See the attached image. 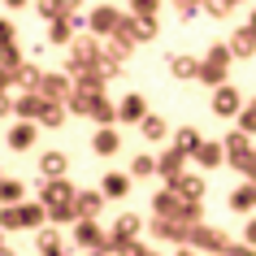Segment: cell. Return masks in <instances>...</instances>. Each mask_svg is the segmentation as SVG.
<instances>
[{
	"label": "cell",
	"instance_id": "obj_59",
	"mask_svg": "<svg viewBox=\"0 0 256 256\" xmlns=\"http://www.w3.org/2000/svg\"><path fill=\"white\" fill-rule=\"evenodd\" d=\"M248 108H252V113H256V96H252V100H248Z\"/></svg>",
	"mask_w": 256,
	"mask_h": 256
},
{
	"label": "cell",
	"instance_id": "obj_15",
	"mask_svg": "<svg viewBox=\"0 0 256 256\" xmlns=\"http://www.w3.org/2000/svg\"><path fill=\"white\" fill-rule=\"evenodd\" d=\"M35 256H66V234L56 226L35 230Z\"/></svg>",
	"mask_w": 256,
	"mask_h": 256
},
{
	"label": "cell",
	"instance_id": "obj_3",
	"mask_svg": "<svg viewBox=\"0 0 256 256\" xmlns=\"http://www.w3.org/2000/svg\"><path fill=\"white\" fill-rule=\"evenodd\" d=\"M100 56H104V40H96L92 30H82L78 40L70 44L66 70H87V66H100Z\"/></svg>",
	"mask_w": 256,
	"mask_h": 256
},
{
	"label": "cell",
	"instance_id": "obj_2",
	"mask_svg": "<svg viewBox=\"0 0 256 256\" xmlns=\"http://www.w3.org/2000/svg\"><path fill=\"white\" fill-rule=\"evenodd\" d=\"M191 252H200V256H226L230 248H234V239H230L222 226H191V239H187Z\"/></svg>",
	"mask_w": 256,
	"mask_h": 256
},
{
	"label": "cell",
	"instance_id": "obj_42",
	"mask_svg": "<svg viewBox=\"0 0 256 256\" xmlns=\"http://www.w3.org/2000/svg\"><path fill=\"white\" fill-rule=\"evenodd\" d=\"M122 70H126V66H122V61H118V56H100V74H104V82H113V78H122Z\"/></svg>",
	"mask_w": 256,
	"mask_h": 256
},
{
	"label": "cell",
	"instance_id": "obj_53",
	"mask_svg": "<svg viewBox=\"0 0 256 256\" xmlns=\"http://www.w3.org/2000/svg\"><path fill=\"white\" fill-rule=\"evenodd\" d=\"M4 4H9V9H26L30 0H4Z\"/></svg>",
	"mask_w": 256,
	"mask_h": 256
},
{
	"label": "cell",
	"instance_id": "obj_45",
	"mask_svg": "<svg viewBox=\"0 0 256 256\" xmlns=\"http://www.w3.org/2000/svg\"><path fill=\"white\" fill-rule=\"evenodd\" d=\"M9 44H18V26L14 18H0V48H9Z\"/></svg>",
	"mask_w": 256,
	"mask_h": 256
},
{
	"label": "cell",
	"instance_id": "obj_56",
	"mask_svg": "<svg viewBox=\"0 0 256 256\" xmlns=\"http://www.w3.org/2000/svg\"><path fill=\"white\" fill-rule=\"evenodd\" d=\"M174 256H200V252H191V248H178V252Z\"/></svg>",
	"mask_w": 256,
	"mask_h": 256
},
{
	"label": "cell",
	"instance_id": "obj_8",
	"mask_svg": "<svg viewBox=\"0 0 256 256\" xmlns=\"http://www.w3.org/2000/svg\"><path fill=\"white\" fill-rule=\"evenodd\" d=\"M222 144H226V165H230V170H239L248 156H256V144L243 135V130H226V135H222Z\"/></svg>",
	"mask_w": 256,
	"mask_h": 256
},
{
	"label": "cell",
	"instance_id": "obj_48",
	"mask_svg": "<svg viewBox=\"0 0 256 256\" xmlns=\"http://www.w3.org/2000/svg\"><path fill=\"white\" fill-rule=\"evenodd\" d=\"M4 118H14V96L9 92H0V122Z\"/></svg>",
	"mask_w": 256,
	"mask_h": 256
},
{
	"label": "cell",
	"instance_id": "obj_9",
	"mask_svg": "<svg viewBox=\"0 0 256 256\" xmlns=\"http://www.w3.org/2000/svg\"><path fill=\"white\" fill-rule=\"evenodd\" d=\"M144 118H148V96L144 92H126L118 100V122L122 126H139Z\"/></svg>",
	"mask_w": 256,
	"mask_h": 256
},
{
	"label": "cell",
	"instance_id": "obj_5",
	"mask_svg": "<svg viewBox=\"0 0 256 256\" xmlns=\"http://www.w3.org/2000/svg\"><path fill=\"white\" fill-rule=\"evenodd\" d=\"M122 9H113V4H96L92 14H87V30H92L96 40H108V35H118V26H122Z\"/></svg>",
	"mask_w": 256,
	"mask_h": 256
},
{
	"label": "cell",
	"instance_id": "obj_34",
	"mask_svg": "<svg viewBox=\"0 0 256 256\" xmlns=\"http://www.w3.org/2000/svg\"><path fill=\"white\" fill-rule=\"evenodd\" d=\"M66 113H70L66 104H48V100H44V108H40V130H61V126H66Z\"/></svg>",
	"mask_w": 256,
	"mask_h": 256
},
{
	"label": "cell",
	"instance_id": "obj_32",
	"mask_svg": "<svg viewBox=\"0 0 256 256\" xmlns=\"http://www.w3.org/2000/svg\"><path fill=\"white\" fill-rule=\"evenodd\" d=\"M40 82H44V70L35 66V61H26V66L14 74V87H18V92H40Z\"/></svg>",
	"mask_w": 256,
	"mask_h": 256
},
{
	"label": "cell",
	"instance_id": "obj_52",
	"mask_svg": "<svg viewBox=\"0 0 256 256\" xmlns=\"http://www.w3.org/2000/svg\"><path fill=\"white\" fill-rule=\"evenodd\" d=\"M130 256H161V252H152V248H135Z\"/></svg>",
	"mask_w": 256,
	"mask_h": 256
},
{
	"label": "cell",
	"instance_id": "obj_31",
	"mask_svg": "<svg viewBox=\"0 0 256 256\" xmlns=\"http://www.w3.org/2000/svg\"><path fill=\"white\" fill-rule=\"evenodd\" d=\"M139 135L148 139V144H161V139H165V135H170V122H165V118H161V113H148V118L139 122Z\"/></svg>",
	"mask_w": 256,
	"mask_h": 256
},
{
	"label": "cell",
	"instance_id": "obj_17",
	"mask_svg": "<svg viewBox=\"0 0 256 256\" xmlns=\"http://www.w3.org/2000/svg\"><path fill=\"white\" fill-rule=\"evenodd\" d=\"M35 135H40V122H14V126H9V148L30 152L35 148Z\"/></svg>",
	"mask_w": 256,
	"mask_h": 256
},
{
	"label": "cell",
	"instance_id": "obj_24",
	"mask_svg": "<svg viewBox=\"0 0 256 256\" xmlns=\"http://www.w3.org/2000/svg\"><path fill=\"white\" fill-rule=\"evenodd\" d=\"M40 174H44V178H66V174H70V156H66L61 148L40 152Z\"/></svg>",
	"mask_w": 256,
	"mask_h": 256
},
{
	"label": "cell",
	"instance_id": "obj_40",
	"mask_svg": "<svg viewBox=\"0 0 256 256\" xmlns=\"http://www.w3.org/2000/svg\"><path fill=\"white\" fill-rule=\"evenodd\" d=\"M0 230L9 234V230H22V208L18 204H0Z\"/></svg>",
	"mask_w": 256,
	"mask_h": 256
},
{
	"label": "cell",
	"instance_id": "obj_39",
	"mask_svg": "<svg viewBox=\"0 0 256 256\" xmlns=\"http://www.w3.org/2000/svg\"><path fill=\"white\" fill-rule=\"evenodd\" d=\"M148 174H156V156L135 152V156H130V178H148Z\"/></svg>",
	"mask_w": 256,
	"mask_h": 256
},
{
	"label": "cell",
	"instance_id": "obj_50",
	"mask_svg": "<svg viewBox=\"0 0 256 256\" xmlns=\"http://www.w3.org/2000/svg\"><path fill=\"white\" fill-rule=\"evenodd\" d=\"M226 256H256V248H248V243H234Z\"/></svg>",
	"mask_w": 256,
	"mask_h": 256
},
{
	"label": "cell",
	"instance_id": "obj_55",
	"mask_svg": "<svg viewBox=\"0 0 256 256\" xmlns=\"http://www.w3.org/2000/svg\"><path fill=\"white\" fill-rule=\"evenodd\" d=\"M248 30H252V35H256V9H252V14H248Z\"/></svg>",
	"mask_w": 256,
	"mask_h": 256
},
{
	"label": "cell",
	"instance_id": "obj_62",
	"mask_svg": "<svg viewBox=\"0 0 256 256\" xmlns=\"http://www.w3.org/2000/svg\"><path fill=\"white\" fill-rule=\"evenodd\" d=\"M174 4H178V0H174Z\"/></svg>",
	"mask_w": 256,
	"mask_h": 256
},
{
	"label": "cell",
	"instance_id": "obj_7",
	"mask_svg": "<svg viewBox=\"0 0 256 256\" xmlns=\"http://www.w3.org/2000/svg\"><path fill=\"white\" fill-rule=\"evenodd\" d=\"M148 234H152V239H161V243H187L191 239V226H182L178 217H152Z\"/></svg>",
	"mask_w": 256,
	"mask_h": 256
},
{
	"label": "cell",
	"instance_id": "obj_58",
	"mask_svg": "<svg viewBox=\"0 0 256 256\" xmlns=\"http://www.w3.org/2000/svg\"><path fill=\"white\" fill-rule=\"evenodd\" d=\"M87 256H113V252H108V248H100V252H87Z\"/></svg>",
	"mask_w": 256,
	"mask_h": 256
},
{
	"label": "cell",
	"instance_id": "obj_13",
	"mask_svg": "<svg viewBox=\"0 0 256 256\" xmlns=\"http://www.w3.org/2000/svg\"><path fill=\"white\" fill-rule=\"evenodd\" d=\"M122 26L130 30L135 44H152L156 35H161V22H156V18H139V14H130V9H126V18H122Z\"/></svg>",
	"mask_w": 256,
	"mask_h": 256
},
{
	"label": "cell",
	"instance_id": "obj_23",
	"mask_svg": "<svg viewBox=\"0 0 256 256\" xmlns=\"http://www.w3.org/2000/svg\"><path fill=\"white\" fill-rule=\"evenodd\" d=\"M40 108H44V96H40V92L14 96V118H18V122H40Z\"/></svg>",
	"mask_w": 256,
	"mask_h": 256
},
{
	"label": "cell",
	"instance_id": "obj_29",
	"mask_svg": "<svg viewBox=\"0 0 256 256\" xmlns=\"http://www.w3.org/2000/svg\"><path fill=\"white\" fill-rule=\"evenodd\" d=\"M100 96H104V92H82V87H74V96H70V104H66V108L74 113V118H92Z\"/></svg>",
	"mask_w": 256,
	"mask_h": 256
},
{
	"label": "cell",
	"instance_id": "obj_22",
	"mask_svg": "<svg viewBox=\"0 0 256 256\" xmlns=\"http://www.w3.org/2000/svg\"><path fill=\"white\" fill-rule=\"evenodd\" d=\"M78 222H96L100 217V208H104V191L100 187H87V191H78Z\"/></svg>",
	"mask_w": 256,
	"mask_h": 256
},
{
	"label": "cell",
	"instance_id": "obj_27",
	"mask_svg": "<svg viewBox=\"0 0 256 256\" xmlns=\"http://www.w3.org/2000/svg\"><path fill=\"white\" fill-rule=\"evenodd\" d=\"M144 230H148V222H144L139 213H130V208L118 213V222H113V234H122V239H139Z\"/></svg>",
	"mask_w": 256,
	"mask_h": 256
},
{
	"label": "cell",
	"instance_id": "obj_35",
	"mask_svg": "<svg viewBox=\"0 0 256 256\" xmlns=\"http://www.w3.org/2000/svg\"><path fill=\"white\" fill-rule=\"evenodd\" d=\"M174 191L182 196V200H204V174H182L174 182Z\"/></svg>",
	"mask_w": 256,
	"mask_h": 256
},
{
	"label": "cell",
	"instance_id": "obj_4",
	"mask_svg": "<svg viewBox=\"0 0 256 256\" xmlns=\"http://www.w3.org/2000/svg\"><path fill=\"white\" fill-rule=\"evenodd\" d=\"M208 108H213L217 118L234 122V118H239V113H243L248 104H243V92H239V87H234V82H226V87H217V92L208 96Z\"/></svg>",
	"mask_w": 256,
	"mask_h": 256
},
{
	"label": "cell",
	"instance_id": "obj_49",
	"mask_svg": "<svg viewBox=\"0 0 256 256\" xmlns=\"http://www.w3.org/2000/svg\"><path fill=\"white\" fill-rule=\"evenodd\" d=\"M243 243L256 248V217H248V226H243Z\"/></svg>",
	"mask_w": 256,
	"mask_h": 256
},
{
	"label": "cell",
	"instance_id": "obj_26",
	"mask_svg": "<svg viewBox=\"0 0 256 256\" xmlns=\"http://www.w3.org/2000/svg\"><path fill=\"white\" fill-rule=\"evenodd\" d=\"M18 208H22V230H44V226H48V204H40V200H22Z\"/></svg>",
	"mask_w": 256,
	"mask_h": 256
},
{
	"label": "cell",
	"instance_id": "obj_11",
	"mask_svg": "<svg viewBox=\"0 0 256 256\" xmlns=\"http://www.w3.org/2000/svg\"><path fill=\"white\" fill-rule=\"evenodd\" d=\"M70 200H78V191L70 187V178H44L40 182V204L56 208V204H70Z\"/></svg>",
	"mask_w": 256,
	"mask_h": 256
},
{
	"label": "cell",
	"instance_id": "obj_54",
	"mask_svg": "<svg viewBox=\"0 0 256 256\" xmlns=\"http://www.w3.org/2000/svg\"><path fill=\"white\" fill-rule=\"evenodd\" d=\"M78 4L82 0H66V14H78Z\"/></svg>",
	"mask_w": 256,
	"mask_h": 256
},
{
	"label": "cell",
	"instance_id": "obj_44",
	"mask_svg": "<svg viewBox=\"0 0 256 256\" xmlns=\"http://www.w3.org/2000/svg\"><path fill=\"white\" fill-rule=\"evenodd\" d=\"M130 14H139V18H156V14H161V0H130Z\"/></svg>",
	"mask_w": 256,
	"mask_h": 256
},
{
	"label": "cell",
	"instance_id": "obj_6",
	"mask_svg": "<svg viewBox=\"0 0 256 256\" xmlns=\"http://www.w3.org/2000/svg\"><path fill=\"white\" fill-rule=\"evenodd\" d=\"M40 96L48 100V104H70V96H74V78H70L66 70H61V74H44Z\"/></svg>",
	"mask_w": 256,
	"mask_h": 256
},
{
	"label": "cell",
	"instance_id": "obj_63",
	"mask_svg": "<svg viewBox=\"0 0 256 256\" xmlns=\"http://www.w3.org/2000/svg\"><path fill=\"white\" fill-rule=\"evenodd\" d=\"M200 4H204V0H200Z\"/></svg>",
	"mask_w": 256,
	"mask_h": 256
},
{
	"label": "cell",
	"instance_id": "obj_14",
	"mask_svg": "<svg viewBox=\"0 0 256 256\" xmlns=\"http://www.w3.org/2000/svg\"><path fill=\"white\" fill-rule=\"evenodd\" d=\"M165 66H170V78H178V82L200 78V56H191V52H170Z\"/></svg>",
	"mask_w": 256,
	"mask_h": 256
},
{
	"label": "cell",
	"instance_id": "obj_20",
	"mask_svg": "<svg viewBox=\"0 0 256 256\" xmlns=\"http://www.w3.org/2000/svg\"><path fill=\"white\" fill-rule=\"evenodd\" d=\"M92 152H96V156H104V161H108V156H118V152H122V135L113 130V126H100V130L92 135Z\"/></svg>",
	"mask_w": 256,
	"mask_h": 256
},
{
	"label": "cell",
	"instance_id": "obj_37",
	"mask_svg": "<svg viewBox=\"0 0 256 256\" xmlns=\"http://www.w3.org/2000/svg\"><path fill=\"white\" fill-rule=\"evenodd\" d=\"M26 61H30V56L22 52V44H9V48H0V70H9V74H18Z\"/></svg>",
	"mask_w": 256,
	"mask_h": 256
},
{
	"label": "cell",
	"instance_id": "obj_60",
	"mask_svg": "<svg viewBox=\"0 0 256 256\" xmlns=\"http://www.w3.org/2000/svg\"><path fill=\"white\" fill-rule=\"evenodd\" d=\"M0 248H4V230H0Z\"/></svg>",
	"mask_w": 256,
	"mask_h": 256
},
{
	"label": "cell",
	"instance_id": "obj_28",
	"mask_svg": "<svg viewBox=\"0 0 256 256\" xmlns=\"http://www.w3.org/2000/svg\"><path fill=\"white\" fill-rule=\"evenodd\" d=\"M100 191H104L108 200H126V196H130V174H122V170H108L104 182H100Z\"/></svg>",
	"mask_w": 256,
	"mask_h": 256
},
{
	"label": "cell",
	"instance_id": "obj_36",
	"mask_svg": "<svg viewBox=\"0 0 256 256\" xmlns=\"http://www.w3.org/2000/svg\"><path fill=\"white\" fill-rule=\"evenodd\" d=\"M26 200V182L22 178H0V204H22Z\"/></svg>",
	"mask_w": 256,
	"mask_h": 256
},
{
	"label": "cell",
	"instance_id": "obj_21",
	"mask_svg": "<svg viewBox=\"0 0 256 256\" xmlns=\"http://www.w3.org/2000/svg\"><path fill=\"white\" fill-rule=\"evenodd\" d=\"M226 204H230V213H239V217H248L256 208V182H239V187L226 196Z\"/></svg>",
	"mask_w": 256,
	"mask_h": 256
},
{
	"label": "cell",
	"instance_id": "obj_38",
	"mask_svg": "<svg viewBox=\"0 0 256 256\" xmlns=\"http://www.w3.org/2000/svg\"><path fill=\"white\" fill-rule=\"evenodd\" d=\"M92 122H96V126H113V122H118V104H113L108 96H100V100H96V113H92Z\"/></svg>",
	"mask_w": 256,
	"mask_h": 256
},
{
	"label": "cell",
	"instance_id": "obj_1",
	"mask_svg": "<svg viewBox=\"0 0 256 256\" xmlns=\"http://www.w3.org/2000/svg\"><path fill=\"white\" fill-rule=\"evenodd\" d=\"M230 66H234V52H230V44H213V48L200 56V82L208 87V92L226 87V82H230Z\"/></svg>",
	"mask_w": 256,
	"mask_h": 256
},
{
	"label": "cell",
	"instance_id": "obj_12",
	"mask_svg": "<svg viewBox=\"0 0 256 256\" xmlns=\"http://www.w3.org/2000/svg\"><path fill=\"white\" fill-rule=\"evenodd\" d=\"M70 239L78 243L82 252H100V248H108V234L100 230V222H78V226L70 230Z\"/></svg>",
	"mask_w": 256,
	"mask_h": 256
},
{
	"label": "cell",
	"instance_id": "obj_33",
	"mask_svg": "<svg viewBox=\"0 0 256 256\" xmlns=\"http://www.w3.org/2000/svg\"><path fill=\"white\" fill-rule=\"evenodd\" d=\"M48 226H56V230L70 226V230H74V226H78V204L70 200V204H56V208H48Z\"/></svg>",
	"mask_w": 256,
	"mask_h": 256
},
{
	"label": "cell",
	"instance_id": "obj_25",
	"mask_svg": "<svg viewBox=\"0 0 256 256\" xmlns=\"http://www.w3.org/2000/svg\"><path fill=\"white\" fill-rule=\"evenodd\" d=\"M135 48H139V44L130 40V30H126V26H118V35H108V40H104V52H108V56H118L122 66H126V56L135 52Z\"/></svg>",
	"mask_w": 256,
	"mask_h": 256
},
{
	"label": "cell",
	"instance_id": "obj_46",
	"mask_svg": "<svg viewBox=\"0 0 256 256\" xmlns=\"http://www.w3.org/2000/svg\"><path fill=\"white\" fill-rule=\"evenodd\" d=\"M200 9H204L200 0H178V4H174V14H178V18H196Z\"/></svg>",
	"mask_w": 256,
	"mask_h": 256
},
{
	"label": "cell",
	"instance_id": "obj_64",
	"mask_svg": "<svg viewBox=\"0 0 256 256\" xmlns=\"http://www.w3.org/2000/svg\"><path fill=\"white\" fill-rule=\"evenodd\" d=\"M66 256H70V252H66Z\"/></svg>",
	"mask_w": 256,
	"mask_h": 256
},
{
	"label": "cell",
	"instance_id": "obj_30",
	"mask_svg": "<svg viewBox=\"0 0 256 256\" xmlns=\"http://www.w3.org/2000/svg\"><path fill=\"white\" fill-rule=\"evenodd\" d=\"M200 144H204V135L196 130V126H178V130H174V148L182 152V156H196Z\"/></svg>",
	"mask_w": 256,
	"mask_h": 256
},
{
	"label": "cell",
	"instance_id": "obj_61",
	"mask_svg": "<svg viewBox=\"0 0 256 256\" xmlns=\"http://www.w3.org/2000/svg\"><path fill=\"white\" fill-rule=\"evenodd\" d=\"M234 4H239V0H234Z\"/></svg>",
	"mask_w": 256,
	"mask_h": 256
},
{
	"label": "cell",
	"instance_id": "obj_43",
	"mask_svg": "<svg viewBox=\"0 0 256 256\" xmlns=\"http://www.w3.org/2000/svg\"><path fill=\"white\" fill-rule=\"evenodd\" d=\"M204 14L208 18H230L234 14V0H204Z\"/></svg>",
	"mask_w": 256,
	"mask_h": 256
},
{
	"label": "cell",
	"instance_id": "obj_51",
	"mask_svg": "<svg viewBox=\"0 0 256 256\" xmlns=\"http://www.w3.org/2000/svg\"><path fill=\"white\" fill-rule=\"evenodd\" d=\"M9 87H14V74H9V70H0V92H9Z\"/></svg>",
	"mask_w": 256,
	"mask_h": 256
},
{
	"label": "cell",
	"instance_id": "obj_47",
	"mask_svg": "<svg viewBox=\"0 0 256 256\" xmlns=\"http://www.w3.org/2000/svg\"><path fill=\"white\" fill-rule=\"evenodd\" d=\"M239 174H243V182H256V156H248V161L239 165Z\"/></svg>",
	"mask_w": 256,
	"mask_h": 256
},
{
	"label": "cell",
	"instance_id": "obj_18",
	"mask_svg": "<svg viewBox=\"0 0 256 256\" xmlns=\"http://www.w3.org/2000/svg\"><path fill=\"white\" fill-rule=\"evenodd\" d=\"M226 44H230V52H234V61H252V56H256V35L248 26H234Z\"/></svg>",
	"mask_w": 256,
	"mask_h": 256
},
{
	"label": "cell",
	"instance_id": "obj_19",
	"mask_svg": "<svg viewBox=\"0 0 256 256\" xmlns=\"http://www.w3.org/2000/svg\"><path fill=\"white\" fill-rule=\"evenodd\" d=\"M178 213H182V196L174 187H161L152 196V217H178Z\"/></svg>",
	"mask_w": 256,
	"mask_h": 256
},
{
	"label": "cell",
	"instance_id": "obj_57",
	"mask_svg": "<svg viewBox=\"0 0 256 256\" xmlns=\"http://www.w3.org/2000/svg\"><path fill=\"white\" fill-rule=\"evenodd\" d=\"M0 256H18V252H14V248H9V243H4V248H0Z\"/></svg>",
	"mask_w": 256,
	"mask_h": 256
},
{
	"label": "cell",
	"instance_id": "obj_10",
	"mask_svg": "<svg viewBox=\"0 0 256 256\" xmlns=\"http://www.w3.org/2000/svg\"><path fill=\"white\" fill-rule=\"evenodd\" d=\"M187 161H191V156H182V152H178L174 144H170V148H165L161 156H156V174L165 178V187H174L178 178L187 174Z\"/></svg>",
	"mask_w": 256,
	"mask_h": 256
},
{
	"label": "cell",
	"instance_id": "obj_16",
	"mask_svg": "<svg viewBox=\"0 0 256 256\" xmlns=\"http://www.w3.org/2000/svg\"><path fill=\"white\" fill-rule=\"evenodd\" d=\"M191 161L200 165V170H222V165H226V144H222V139H204L200 152H196Z\"/></svg>",
	"mask_w": 256,
	"mask_h": 256
},
{
	"label": "cell",
	"instance_id": "obj_41",
	"mask_svg": "<svg viewBox=\"0 0 256 256\" xmlns=\"http://www.w3.org/2000/svg\"><path fill=\"white\" fill-rule=\"evenodd\" d=\"M35 9H40L48 22H56V18H70V14H66V0H35Z\"/></svg>",
	"mask_w": 256,
	"mask_h": 256
}]
</instances>
